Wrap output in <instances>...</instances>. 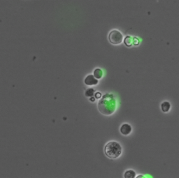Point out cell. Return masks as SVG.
Instances as JSON below:
<instances>
[{"label": "cell", "mask_w": 179, "mask_h": 178, "mask_svg": "<svg viewBox=\"0 0 179 178\" xmlns=\"http://www.w3.org/2000/svg\"><path fill=\"white\" fill-rule=\"evenodd\" d=\"M132 131V127L130 124H124L123 125H122L121 127V133L122 134L127 135H129Z\"/></svg>", "instance_id": "cell-5"}, {"label": "cell", "mask_w": 179, "mask_h": 178, "mask_svg": "<svg viewBox=\"0 0 179 178\" xmlns=\"http://www.w3.org/2000/svg\"><path fill=\"white\" fill-rule=\"evenodd\" d=\"M116 102L113 94H106L98 103V110L104 115H112L116 111Z\"/></svg>", "instance_id": "cell-1"}, {"label": "cell", "mask_w": 179, "mask_h": 178, "mask_svg": "<svg viewBox=\"0 0 179 178\" xmlns=\"http://www.w3.org/2000/svg\"><path fill=\"white\" fill-rule=\"evenodd\" d=\"M95 94V90L93 89H88L86 91V96L88 97H92Z\"/></svg>", "instance_id": "cell-10"}, {"label": "cell", "mask_w": 179, "mask_h": 178, "mask_svg": "<svg viewBox=\"0 0 179 178\" xmlns=\"http://www.w3.org/2000/svg\"><path fill=\"white\" fill-rule=\"evenodd\" d=\"M85 84L86 85L90 86V85H96L98 83V80L95 78V76L93 75H89L85 79Z\"/></svg>", "instance_id": "cell-4"}, {"label": "cell", "mask_w": 179, "mask_h": 178, "mask_svg": "<svg viewBox=\"0 0 179 178\" xmlns=\"http://www.w3.org/2000/svg\"><path fill=\"white\" fill-rule=\"evenodd\" d=\"M136 173L133 170H127L125 173V178H134L135 177Z\"/></svg>", "instance_id": "cell-8"}, {"label": "cell", "mask_w": 179, "mask_h": 178, "mask_svg": "<svg viewBox=\"0 0 179 178\" xmlns=\"http://www.w3.org/2000/svg\"><path fill=\"white\" fill-rule=\"evenodd\" d=\"M90 100H91V101H93H93H95V99H94V98H91V99H90Z\"/></svg>", "instance_id": "cell-12"}, {"label": "cell", "mask_w": 179, "mask_h": 178, "mask_svg": "<svg viewBox=\"0 0 179 178\" xmlns=\"http://www.w3.org/2000/svg\"><path fill=\"white\" fill-rule=\"evenodd\" d=\"M94 76H95V78H96L97 79L101 78L103 76L102 71L99 69H95V71H94Z\"/></svg>", "instance_id": "cell-7"}, {"label": "cell", "mask_w": 179, "mask_h": 178, "mask_svg": "<svg viewBox=\"0 0 179 178\" xmlns=\"http://www.w3.org/2000/svg\"><path fill=\"white\" fill-rule=\"evenodd\" d=\"M104 153L110 159H117L122 153L121 145L115 141H111L107 143L104 148Z\"/></svg>", "instance_id": "cell-2"}, {"label": "cell", "mask_w": 179, "mask_h": 178, "mask_svg": "<svg viewBox=\"0 0 179 178\" xmlns=\"http://www.w3.org/2000/svg\"><path fill=\"white\" fill-rule=\"evenodd\" d=\"M101 96V94L99 92H97V93L95 94V98L99 99V98H100Z\"/></svg>", "instance_id": "cell-11"}, {"label": "cell", "mask_w": 179, "mask_h": 178, "mask_svg": "<svg viewBox=\"0 0 179 178\" xmlns=\"http://www.w3.org/2000/svg\"><path fill=\"white\" fill-rule=\"evenodd\" d=\"M125 43L127 46L130 47L132 46V38L131 36H127L125 39Z\"/></svg>", "instance_id": "cell-9"}, {"label": "cell", "mask_w": 179, "mask_h": 178, "mask_svg": "<svg viewBox=\"0 0 179 178\" xmlns=\"http://www.w3.org/2000/svg\"><path fill=\"white\" fill-rule=\"evenodd\" d=\"M108 41L113 45H120L123 41V35L118 30L114 29L108 34Z\"/></svg>", "instance_id": "cell-3"}, {"label": "cell", "mask_w": 179, "mask_h": 178, "mask_svg": "<svg viewBox=\"0 0 179 178\" xmlns=\"http://www.w3.org/2000/svg\"><path fill=\"white\" fill-rule=\"evenodd\" d=\"M171 108V105L170 104H169V102L168 101H165L163 102L162 104L161 105V108H162V111L164 112V113H167L170 110Z\"/></svg>", "instance_id": "cell-6"}]
</instances>
